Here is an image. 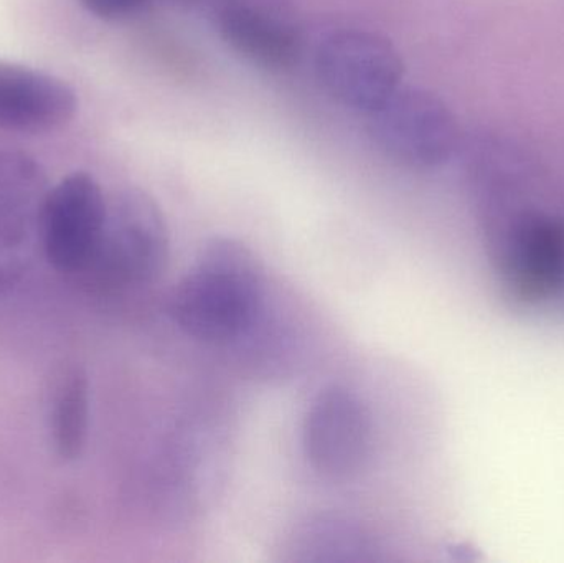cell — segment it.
I'll return each instance as SVG.
<instances>
[{"mask_svg": "<svg viewBox=\"0 0 564 563\" xmlns=\"http://www.w3.org/2000/svg\"><path fill=\"white\" fill-rule=\"evenodd\" d=\"M89 430V380L85 370L75 367L63 377L56 390L52 413L53 445L65 462L82 456Z\"/></svg>", "mask_w": 564, "mask_h": 563, "instance_id": "11", "label": "cell"}, {"mask_svg": "<svg viewBox=\"0 0 564 563\" xmlns=\"http://www.w3.org/2000/svg\"><path fill=\"white\" fill-rule=\"evenodd\" d=\"M221 39L228 46L254 65L270 69H288L297 62V33L281 20L254 7H225L218 17Z\"/></svg>", "mask_w": 564, "mask_h": 563, "instance_id": "10", "label": "cell"}, {"mask_svg": "<svg viewBox=\"0 0 564 563\" xmlns=\"http://www.w3.org/2000/svg\"><path fill=\"white\" fill-rule=\"evenodd\" d=\"M108 217V201L93 175L73 172L50 188L43 208V251L59 273L83 274L91 263Z\"/></svg>", "mask_w": 564, "mask_h": 563, "instance_id": "6", "label": "cell"}, {"mask_svg": "<svg viewBox=\"0 0 564 563\" xmlns=\"http://www.w3.org/2000/svg\"><path fill=\"white\" fill-rule=\"evenodd\" d=\"M75 89L48 73L0 62V129L17 134H46L75 118Z\"/></svg>", "mask_w": 564, "mask_h": 563, "instance_id": "8", "label": "cell"}, {"mask_svg": "<svg viewBox=\"0 0 564 563\" xmlns=\"http://www.w3.org/2000/svg\"><path fill=\"white\" fill-rule=\"evenodd\" d=\"M368 118L378 149L406 167H441L459 148L453 111L426 89L400 88Z\"/></svg>", "mask_w": 564, "mask_h": 563, "instance_id": "4", "label": "cell"}, {"mask_svg": "<svg viewBox=\"0 0 564 563\" xmlns=\"http://www.w3.org/2000/svg\"><path fill=\"white\" fill-rule=\"evenodd\" d=\"M497 263L517 300H552L564 290V220L540 210L519 212L503 231Z\"/></svg>", "mask_w": 564, "mask_h": 563, "instance_id": "7", "label": "cell"}, {"mask_svg": "<svg viewBox=\"0 0 564 563\" xmlns=\"http://www.w3.org/2000/svg\"><path fill=\"white\" fill-rule=\"evenodd\" d=\"M403 59L378 33L344 29L328 33L315 52L325 91L345 108L371 115L401 88Z\"/></svg>", "mask_w": 564, "mask_h": 563, "instance_id": "3", "label": "cell"}, {"mask_svg": "<svg viewBox=\"0 0 564 563\" xmlns=\"http://www.w3.org/2000/svg\"><path fill=\"white\" fill-rule=\"evenodd\" d=\"M263 304L257 258L240 241L215 238L169 301L178 329L202 343L230 344L250 333Z\"/></svg>", "mask_w": 564, "mask_h": 563, "instance_id": "1", "label": "cell"}, {"mask_svg": "<svg viewBox=\"0 0 564 563\" xmlns=\"http://www.w3.org/2000/svg\"><path fill=\"white\" fill-rule=\"evenodd\" d=\"M79 3L98 19L121 20L139 12L145 0H79Z\"/></svg>", "mask_w": 564, "mask_h": 563, "instance_id": "12", "label": "cell"}, {"mask_svg": "<svg viewBox=\"0 0 564 563\" xmlns=\"http://www.w3.org/2000/svg\"><path fill=\"white\" fill-rule=\"evenodd\" d=\"M169 230L161 207L138 188L108 204L105 230L85 277L95 286H144L161 277L169 260Z\"/></svg>", "mask_w": 564, "mask_h": 563, "instance_id": "2", "label": "cell"}, {"mask_svg": "<svg viewBox=\"0 0 564 563\" xmlns=\"http://www.w3.org/2000/svg\"><path fill=\"white\" fill-rule=\"evenodd\" d=\"M50 188L45 169L33 155L0 149V247L20 250L40 230Z\"/></svg>", "mask_w": 564, "mask_h": 563, "instance_id": "9", "label": "cell"}, {"mask_svg": "<svg viewBox=\"0 0 564 563\" xmlns=\"http://www.w3.org/2000/svg\"><path fill=\"white\" fill-rule=\"evenodd\" d=\"M22 264L15 251L0 247V293L19 280Z\"/></svg>", "mask_w": 564, "mask_h": 563, "instance_id": "13", "label": "cell"}, {"mask_svg": "<svg viewBox=\"0 0 564 563\" xmlns=\"http://www.w3.org/2000/svg\"><path fill=\"white\" fill-rule=\"evenodd\" d=\"M371 416L351 390L330 386L311 403L302 429L305 458L330 481H347L367 465L371 453Z\"/></svg>", "mask_w": 564, "mask_h": 563, "instance_id": "5", "label": "cell"}]
</instances>
